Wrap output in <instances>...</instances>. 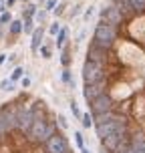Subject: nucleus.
<instances>
[{"mask_svg":"<svg viewBox=\"0 0 145 153\" xmlns=\"http://www.w3.org/2000/svg\"><path fill=\"white\" fill-rule=\"evenodd\" d=\"M16 2H18V0H6V8H8V10H10V8L14 6Z\"/></svg>","mask_w":145,"mask_h":153,"instance_id":"5701e85b","label":"nucleus"},{"mask_svg":"<svg viewBox=\"0 0 145 153\" xmlns=\"http://www.w3.org/2000/svg\"><path fill=\"white\" fill-rule=\"evenodd\" d=\"M71 48L73 46L67 42V45L61 48V67L62 69H71V65H73V56H71Z\"/></svg>","mask_w":145,"mask_h":153,"instance_id":"20e7f679","label":"nucleus"},{"mask_svg":"<svg viewBox=\"0 0 145 153\" xmlns=\"http://www.w3.org/2000/svg\"><path fill=\"white\" fill-rule=\"evenodd\" d=\"M22 2H24V4H26V2H30V0H22Z\"/></svg>","mask_w":145,"mask_h":153,"instance_id":"bb28decb","label":"nucleus"},{"mask_svg":"<svg viewBox=\"0 0 145 153\" xmlns=\"http://www.w3.org/2000/svg\"><path fill=\"white\" fill-rule=\"evenodd\" d=\"M4 10H8L6 8V0H0V14H2Z\"/></svg>","mask_w":145,"mask_h":153,"instance_id":"4be33fe9","label":"nucleus"},{"mask_svg":"<svg viewBox=\"0 0 145 153\" xmlns=\"http://www.w3.org/2000/svg\"><path fill=\"white\" fill-rule=\"evenodd\" d=\"M59 30H61V22H53L51 26H48V34H51V36H57Z\"/></svg>","mask_w":145,"mask_h":153,"instance_id":"f3484780","label":"nucleus"},{"mask_svg":"<svg viewBox=\"0 0 145 153\" xmlns=\"http://www.w3.org/2000/svg\"><path fill=\"white\" fill-rule=\"evenodd\" d=\"M93 14H95V6H89L87 10H85V14H83V20H89Z\"/></svg>","mask_w":145,"mask_h":153,"instance_id":"412c9836","label":"nucleus"},{"mask_svg":"<svg viewBox=\"0 0 145 153\" xmlns=\"http://www.w3.org/2000/svg\"><path fill=\"white\" fill-rule=\"evenodd\" d=\"M69 107H71V113H73V117H75L77 121H81V117H83V111L79 109L77 101H71V103H69Z\"/></svg>","mask_w":145,"mask_h":153,"instance_id":"f8f14e48","label":"nucleus"},{"mask_svg":"<svg viewBox=\"0 0 145 153\" xmlns=\"http://www.w3.org/2000/svg\"><path fill=\"white\" fill-rule=\"evenodd\" d=\"M67 6H69V2H67V0H62L61 4H57V8H54L53 12L57 16H61V14H65V10H67Z\"/></svg>","mask_w":145,"mask_h":153,"instance_id":"dca6fc26","label":"nucleus"},{"mask_svg":"<svg viewBox=\"0 0 145 153\" xmlns=\"http://www.w3.org/2000/svg\"><path fill=\"white\" fill-rule=\"evenodd\" d=\"M12 22V14H10V10H4L2 14H0V26H6V24Z\"/></svg>","mask_w":145,"mask_h":153,"instance_id":"2eb2a0df","label":"nucleus"},{"mask_svg":"<svg viewBox=\"0 0 145 153\" xmlns=\"http://www.w3.org/2000/svg\"><path fill=\"white\" fill-rule=\"evenodd\" d=\"M81 125H83V129H93V115L87 111V113H83V117H81Z\"/></svg>","mask_w":145,"mask_h":153,"instance_id":"9d476101","label":"nucleus"},{"mask_svg":"<svg viewBox=\"0 0 145 153\" xmlns=\"http://www.w3.org/2000/svg\"><path fill=\"white\" fill-rule=\"evenodd\" d=\"M46 0H36V4H45Z\"/></svg>","mask_w":145,"mask_h":153,"instance_id":"a878e982","label":"nucleus"},{"mask_svg":"<svg viewBox=\"0 0 145 153\" xmlns=\"http://www.w3.org/2000/svg\"><path fill=\"white\" fill-rule=\"evenodd\" d=\"M75 141H77V149H79V151L87 147V145H85V137H83V131H79V129L75 131Z\"/></svg>","mask_w":145,"mask_h":153,"instance_id":"4468645a","label":"nucleus"},{"mask_svg":"<svg viewBox=\"0 0 145 153\" xmlns=\"http://www.w3.org/2000/svg\"><path fill=\"white\" fill-rule=\"evenodd\" d=\"M4 61H6V54H4V53H0V67L4 65Z\"/></svg>","mask_w":145,"mask_h":153,"instance_id":"b1692460","label":"nucleus"},{"mask_svg":"<svg viewBox=\"0 0 145 153\" xmlns=\"http://www.w3.org/2000/svg\"><path fill=\"white\" fill-rule=\"evenodd\" d=\"M57 119H59V125H61V127H62L65 131L69 129V121L65 119V115H57Z\"/></svg>","mask_w":145,"mask_h":153,"instance_id":"6ab92c4d","label":"nucleus"},{"mask_svg":"<svg viewBox=\"0 0 145 153\" xmlns=\"http://www.w3.org/2000/svg\"><path fill=\"white\" fill-rule=\"evenodd\" d=\"M81 79L101 151L145 153V0L103 6Z\"/></svg>","mask_w":145,"mask_h":153,"instance_id":"f257e3e1","label":"nucleus"},{"mask_svg":"<svg viewBox=\"0 0 145 153\" xmlns=\"http://www.w3.org/2000/svg\"><path fill=\"white\" fill-rule=\"evenodd\" d=\"M30 85H32L30 76H22V79H20V87H22V89H28Z\"/></svg>","mask_w":145,"mask_h":153,"instance_id":"aec40b11","label":"nucleus"},{"mask_svg":"<svg viewBox=\"0 0 145 153\" xmlns=\"http://www.w3.org/2000/svg\"><path fill=\"white\" fill-rule=\"evenodd\" d=\"M53 48H54V42H51V40H45V42L40 45V48H38V53H40V56H42L45 61H48V59L53 56Z\"/></svg>","mask_w":145,"mask_h":153,"instance_id":"0eeeda50","label":"nucleus"},{"mask_svg":"<svg viewBox=\"0 0 145 153\" xmlns=\"http://www.w3.org/2000/svg\"><path fill=\"white\" fill-rule=\"evenodd\" d=\"M42 42H45V26L40 24V26H36V28L32 30V34H30V51L36 53Z\"/></svg>","mask_w":145,"mask_h":153,"instance_id":"f03ea898","label":"nucleus"},{"mask_svg":"<svg viewBox=\"0 0 145 153\" xmlns=\"http://www.w3.org/2000/svg\"><path fill=\"white\" fill-rule=\"evenodd\" d=\"M24 76V67H14L12 73H10V79L14 81V83H20V79Z\"/></svg>","mask_w":145,"mask_h":153,"instance_id":"9b49d317","label":"nucleus"},{"mask_svg":"<svg viewBox=\"0 0 145 153\" xmlns=\"http://www.w3.org/2000/svg\"><path fill=\"white\" fill-rule=\"evenodd\" d=\"M67 38H69V26H61V30L57 32V36H54V46L62 48L67 45Z\"/></svg>","mask_w":145,"mask_h":153,"instance_id":"39448f33","label":"nucleus"},{"mask_svg":"<svg viewBox=\"0 0 145 153\" xmlns=\"http://www.w3.org/2000/svg\"><path fill=\"white\" fill-rule=\"evenodd\" d=\"M14 81L8 76V79H2L0 81V91H4V93H10V91H14Z\"/></svg>","mask_w":145,"mask_h":153,"instance_id":"6e6552de","label":"nucleus"},{"mask_svg":"<svg viewBox=\"0 0 145 153\" xmlns=\"http://www.w3.org/2000/svg\"><path fill=\"white\" fill-rule=\"evenodd\" d=\"M81 153H91V151H89V149H87V147H85V149H81Z\"/></svg>","mask_w":145,"mask_h":153,"instance_id":"393cba45","label":"nucleus"},{"mask_svg":"<svg viewBox=\"0 0 145 153\" xmlns=\"http://www.w3.org/2000/svg\"><path fill=\"white\" fill-rule=\"evenodd\" d=\"M57 4H59V0H46V2H45V10L53 12L54 8H57Z\"/></svg>","mask_w":145,"mask_h":153,"instance_id":"a211bd4d","label":"nucleus"},{"mask_svg":"<svg viewBox=\"0 0 145 153\" xmlns=\"http://www.w3.org/2000/svg\"><path fill=\"white\" fill-rule=\"evenodd\" d=\"M36 10H38V4H36V2H26V6L22 8V14H20V18H22V20L34 18V14H36Z\"/></svg>","mask_w":145,"mask_h":153,"instance_id":"423d86ee","label":"nucleus"},{"mask_svg":"<svg viewBox=\"0 0 145 153\" xmlns=\"http://www.w3.org/2000/svg\"><path fill=\"white\" fill-rule=\"evenodd\" d=\"M22 32H24L22 30V18H12V22L8 24V36H10V40L14 42Z\"/></svg>","mask_w":145,"mask_h":153,"instance_id":"7ed1b4c3","label":"nucleus"},{"mask_svg":"<svg viewBox=\"0 0 145 153\" xmlns=\"http://www.w3.org/2000/svg\"><path fill=\"white\" fill-rule=\"evenodd\" d=\"M46 16H48V10H45V8H38V10H36V14H34V22L42 24V22L46 20Z\"/></svg>","mask_w":145,"mask_h":153,"instance_id":"ddd939ff","label":"nucleus"},{"mask_svg":"<svg viewBox=\"0 0 145 153\" xmlns=\"http://www.w3.org/2000/svg\"><path fill=\"white\" fill-rule=\"evenodd\" d=\"M61 83L62 85H69V87H73V75H71L69 69H61Z\"/></svg>","mask_w":145,"mask_h":153,"instance_id":"1a4fd4ad","label":"nucleus"}]
</instances>
